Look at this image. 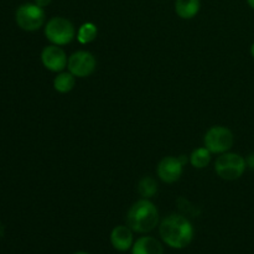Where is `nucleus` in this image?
Masks as SVG:
<instances>
[{"label": "nucleus", "mask_w": 254, "mask_h": 254, "mask_svg": "<svg viewBox=\"0 0 254 254\" xmlns=\"http://www.w3.org/2000/svg\"><path fill=\"white\" fill-rule=\"evenodd\" d=\"M76 86V77L71 72H60L54 79V88L59 93H69Z\"/></svg>", "instance_id": "nucleus-13"}, {"label": "nucleus", "mask_w": 254, "mask_h": 254, "mask_svg": "<svg viewBox=\"0 0 254 254\" xmlns=\"http://www.w3.org/2000/svg\"><path fill=\"white\" fill-rule=\"evenodd\" d=\"M34 2L36 5H39L40 7H42V9H44V7L49 6V5L51 4L52 0H34Z\"/></svg>", "instance_id": "nucleus-18"}, {"label": "nucleus", "mask_w": 254, "mask_h": 254, "mask_svg": "<svg viewBox=\"0 0 254 254\" xmlns=\"http://www.w3.org/2000/svg\"><path fill=\"white\" fill-rule=\"evenodd\" d=\"M179 158V160L181 161V164H183L184 166L186 165V164H188V161H190V158H188V156L186 155H180V156H178Z\"/></svg>", "instance_id": "nucleus-19"}, {"label": "nucleus", "mask_w": 254, "mask_h": 254, "mask_svg": "<svg viewBox=\"0 0 254 254\" xmlns=\"http://www.w3.org/2000/svg\"><path fill=\"white\" fill-rule=\"evenodd\" d=\"M247 4L251 9L254 10V0H247Z\"/></svg>", "instance_id": "nucleus-20"}, {"label": "nucleus", "mask_w": 254, "mask_h": 254, "mask_svg": "<svg viewBox=\"0 0 254 254\" xmlns=\"http://www.w3.org/2000/svg\"><path fill=\"white\" fill-rule=\"evenodd\" d=\"M97 67V60L93 54L88 51H76L68 57V64L67 68L73 74L74 77L78 78H86L91 76Z\"/></svg>", "instance_id": "nucleus-7"}, {"label": "nucleus", "mask_w": 254, "mask_h": 254, "mask_svg": "<svg viewBox=\"0 0 254 254\" xmlns=\"http://www.w3.org/2000/svg\"><path fill=\"white\" fill-rule=\"evenodd\" d=\"M247 169V163L242 155L237 153H223L216 159L215 171L222 180L235 181L242 178Z\"/></svg>", "instance_id": "nucleus-3"}, {"label": "nucleus", "mask_w": 254, "mask_h": 254, "mask_svg": "<svg viewBox=\"0 0 254 254\" xmlns=\"http://www.w3.org/2000/svg\"><path fill=\"white\" fill-rule=\"evenodd\" d=\"M98 35V27L93 22H84L79 26L78 32L76 35V39L78 40L79 44L88 45L96 40Z\"/></svg>", "instance_id": "nucleus-14"}, {"label": "nucleus", "mask_w": 254, "mask_h": 254, "mask_svg": "<svg viewBox=\"0 0 254 254\" xmlns=\"http://www.w3.org/2000/svg\"><path fill=\"white\" fill-rule=\"evenodd\" d=\"M251 55H252V57L254 59V42L252 44V46H251Z\"/></svg>", "instance_id": "nucleus-21"}, {"label": "nucleus", "mask_w": 254, "mask_h": 254, "mask_svg": "<svg viewBox=\"0 0 254 254\" xmlns=\"http://www.w3.org/2000/svg\"><path fill=\"white\" fill-rule=\"evenodd\" d=\"M41 62L46 69L60 73L64 68H67L68 57L60 46L49 45V46L44 47V50L41 51Z\"/></svg>", "instance_id": "nucleus-8"}, {"label": "nucleus", "mask_w": 254, "mask_h": 254, "mask_svg": "<svg viewBox=\"0 0 254 254\" xmlns=\"http://www.w3.org/2000/svg\"><path fill=\"white\" fill-rule=\"evenodd\" d=\"M160 223L159 210L149 198L135 201L127 213V225L136 233H149Z\"/></svg>", "instance_id": "nucleus-2"}, {"label": "nucleus", "mask_w": 254, "mask_h": 254, "mask_svg": "<svg viewBox=\"0 0 254 254\" xmlns=\"http://www.w3.org/2000/svg\"><path fill=\"white\" fill-rule=\"evenodd\" d=\"M201 0H176L175 12L184 20L193 19L200 12Z\"/></svg>", "instance_id": "nucleus-12"}, {"label": "nucleus", "mask_w": 254, "mask_h": 254, "mask_svg": "<svg viewBox=\"0 0 254 254\" xmlns=\"http://www.w3.org/2000/svg\"><path fill=\"white\" fill-rule=\"evenodd\" d=\"M73 254H89V253H87V252H76V253H73Z\"/></svg>", "instance_id": "nucleus-22"}, {"label": "nucleus", "mask_w": 254, "mask_h": 254, "mask_svg": "<svg viewBox=\"0 0 254 254\" xmlns=\"http://www.w3.org/2000/svg\"><path fill=\"white\" fill-rule=\"evenodd\" d=\"M211 163V151L207 148H197L190 154V164L195 169H205Z\"/></svg>", "instance_id": "nucleus-16"}, {"label": "nucleus", "mask_w": 254, "mask_h": 254, "mask_svg": "<svg viewBox=\"0 0 254 254\" xmlns=\"http://www.w3.org/2000/svg\"><path fill=\"white\" fill-rule=\"evenodd\" d=\"M246 163H247V168L254 170V153L250 154V155L247 156V159H246Z\"/></svg>", "instance_id": "nucleus-17"}, {"label": "nucleus", "mask_w": 254, "mask_h": 254, "mask_svg": "<svg viewBox=\"0 0 254 254\" xmlns=\"http://www.w3.org/2000/svg\"><path fill=\"white\" fill-rule=\"evenodd\" d=\"M76 35L74 25L66 17L54 16L45 24V36L52 45H68L76 37Z\"/></svg>", "instance_id": "nucleus-4"}, {"label": "nucleus", "mask_w": 254, "mask_h": 254, "mask_svg": "<svg viewBox=\"0 0 254 254\" xmlns=\"http://www.w3.org/2000/svg\"><path fill=\"white\" fill-rule=\"evenodd\" d=\"M161 241L174 250H184L192 242L195 230L188 217L179 213L166 216L159 223Z\"/></svg>", "instance_id": "nucleus-1"}, {"label": "nucleus", "mask_w": 254, "mask_h": 254, "mask_svg": "<svg viewBox=\"0 0 254 254\" xmlns=\"http://www.w3.org/2000/svg\"><path fill=\"white\" fill-rule=\"evenodd\" d=\"M131 254H164V247L155 237L143 236L134 241Z\"/></svg>", "instance_id": "nucleus-11"}, {"label": "nucleus", "mask_w": 254, "mask_h": 254, "mask_svg": "<svg viewBox=\"0 0 254 254\" xmlns=\"http://www.w3.org/2000/svg\"><path fill=\"white\" fill-rule=\"evenodd\" d=\"M45 10L35 2H26L17 7L15 12V20L17 26L27 32L37 31L45 24Z\"/></svg>", "instance_id": "nucleus-5"}, {"label": "nucleus", "mask_w": 254, "mask_h": 254, "mask_svg": "<svg viewBox=\"0 0 254 254\" xmlns=\"http://www.w3.org/2000/svg\"><path fill=\"white\" fill-rule=\"evenodd\" d=\"M235 143L232 130L227 127L213 126L206 131L203 136V146L211 151V154H223L231 150Z\"/></svg>", "instance_id": "nucleus-6"}, {"label": "nucleus", "mask_w": 254, "mask_h": 254, "mask_svg": "<svg viewBox=\"0 0 254 254\" xmlns=\"http://www.w3.org/2000/svg\"><path fill=\"white\" fill-rule=\"evenodd\" d=\"M183 171L184 165L176 156H165L156 166L158 178L165 184H174L180 180Z\"/></svg>", "instance_id": "nucleus-9"}, {"label": "nucleus", "mask_w": 254, "mask_h": 254, "mask_svg": "<svg viewBox=\"0 0 254 254\" xmlns=\"http://www.w3.org/2000/svg\"><path fill=\"white\" fill-rule=\"evenodd\" d=\"M133 230L128 225H119L112 230L111 232V245L112 247L119 252H127L131 250L134 245Z\"/></svg>", "instance_id": "nucleus-10"}, {"label": "nucleus", "mask_w": 254, "mask_h": 254, "mask_svg": "<svg viewBox=\"0 0 254 254\" xmlns=\"http://www.w3.org/2000/svg\"><path fill=\"white\" fill-rule=\"evenodd\" d=\"M136 189H138V193L141 196V198H149L150 200L158 192V183L151 176H144L139 180Z\"/></svg>", "instance_id": "nucleus-15"}]
</instances>
